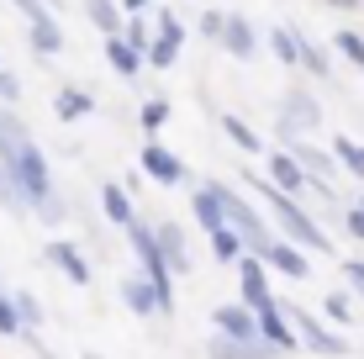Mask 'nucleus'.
Masks as SVG:
<instances>
[{
    "label": "nucleus",
    "mask_w": 364,
    "mask_h": 359,
    "mask_svg": "<svg viewBox=\"0 0 364 359\" xmlns=\"http://www.w3.org/2000/svg\"><path fill=\"white\" fill-rule=\"evenodd\" d=\"M106 64H111V74H122V80H137L148 58L137 53V48H132L122 32H117V37H106Z\"/></svg>",
    "instance_id": "obj_21"
},
{
    "label": "nucleus",
    "mask_w": 364,
    "mask_h": 359,
    "mask_svg": "<svg viewBox=\"0 0 364 359\" xmlns=\"http://www.w3.org/2000/svg\"><path fill=\"white\" fill-rule=\"evenodd\" d=\"M301 69L317 74V80H328V74H333V53H328L322 43H311L306 32H301Z\"/></svg>",
    "instance_id": "obj_28"
},
{
    "label": "nucleus",
    "mask_w": 364,
    "mask_h": 359,
    "mask_svg": "<svg viewBox=\"0 0 364 359\" xmlns=\"http://www.w3.org/2000/svg\"><path fill=\"white\" fill-rule=\"evenodd\" d=\"M122 306H127L132 317L164 312V301H159V291H154V280H148V275H122Z\"/></svg>",
    "instance_id": "obj_17"
},
{
    "label": "nucleus",
    "mask_w": 364,
    "mask_h": 359,
    "mask_svg": "<svg viewBox=\"0 0 364 359\" xmlns=\"http://www.w3.org/2000/svg\"><path fill=\"white\" fill-rule=\"evenodd\" d=\"M222 32H228V11H222V6H200V37L222 43Z\"/></svg>",
    "instance_id": "obj_33"
},
{
    "label": "nucleus",
    "mask_w": 364,
    "mask_h": 359,
    "mask_svg": "<svg viewBox=\"0 0 364 359\" xmlns=\"http://www.w3.org/2000/svg\"><path fill=\"white\" fill-rule=\"evenodd\" d=\"M259 333H264L280 354H296V349H301V333H296L291 317H285V301H274V306H264V312H259Z\"/></svg>",
    "instance_id": "obj_15"
},
{
    "label": "nucleus",
    "mask_w": 364,
    "mask_h": 359,
    "mask_svg": "<svg viewBox=\"0 0 364 359\" xmlns=\"http://www.w3.org/2000/svg\"><path fill=\"white\" fill-rule=\"evenodd\" d=\"M280 117H291L301 132H317L322 127V106H317V95H311V90H285Z\"/></svg>",
    "instance_id": "obj_19"
},
{
    "label": "nucleus",
    "mask_w": 364,
    "mask_h": 359,
    "mask_svg": "<svg viewBox=\"0 0 364 359\" xmlns=\"http://www.w3.org/2000/svg\"><path fill=\"white\" fill-rule=\"evenodd\" d=\"M122 37H127V43L137 48V53L148 58V48H154V27H148L143 16H127V27H122Z\"/></svg>",
    "instance_id": "obj_32"
},
{
    "label": "nucleus",
    "mask_w": 364,
    "mask_h": 359,
    "mask_svg": "<svg viewBox=\"0 0 364 359\" xmlns=\"http://www.w3.org/2000/svg\"><path fill=\"white\" fill-rule=\"evenodd\" d=\"M237 291H243V306H254V312L274 306V291H269V264H264V254H243V259H237Z\"/></svg>",
    "instance_id": "obj_7"
},
{
    "label": "nucleus",
    "mask_w": 364,
    "mask_h": 359,
    "mask_svg": "<svg viewBox=\"0 0 364 359\" xmlns=\"http://www.w3.org/2000/svg\"><path fill=\"white\" fill-rule=\"evenodd\" d=\"M127 243H132V259L143 264V275L154 280L159 301H164V317H169L174 312V269H169V259H164V249H159V238H154V222L137 217L127 227Z\"/></svg>",
    "instance_id": "obj_3"
},
{
    "label": "nucleus",
    "mask_w": 364,
    "mask_h": 359,
    "mask_svg": "<svg viewBox=\"0 0 364 359\" xmlns=\"http://www.w3.org/2000/svg\"><path fill=\"white\" fill-rule=\"evenodd\" d=\"M222 132H228V143H232V148H243L248 159H254V154H264V143H259V132L248 127V122L237 117V111H222Z\"/></svg>",
    "instance_id": "obj_24"
},
{
    "label": "nucleus",
    "mask_w": 364,
    "mask_h": 359,
    "mask_svg": "<svg viewBox=\"0 0 364 359\" xmlns=\"http://www.w3.org/2000/svg\"><path fill=\"white\" fill-rule=\"evenodd\" d=\"M85 359H100V354H85Z\"/></svg>",
    "instance_id": "obj_42"
},
{
    "label": "nucleus",
    "mask_w": 364,
    "mask_h": 359,
    "mask_svg": "<svg viewBox=\"0 0 364 359\" xmlns=\"http://www.w3.org/2000/svg\"><path fill=\"white\" fill-rule=\"evenodd\" d=\"M43 254L53 259L58 269H64V280H74V286H90V259L80 254V243H69V238H53Z\"/></svg>",
    "instance_id": "obj_18"
},
{
    "label": "nucleus",
    "mask_w": 364,
    "mask_h": 359,
    "mask_svg": "<svg viewBox=\"0 0 364 359\" xmlns=\"http://www.w3.org/2000/svg\"><path fill=\"white\" fill-rule=\"evenodd\" d=\"M333 11H364V0H328Z\"/></svg>",
    "instance_id": "obj_40"
},
{
    "label": "nucleus",
    "mask_w": 364,
    "mask_h": 359,
    "mask_svg": "<svg viewBox=\"0 0 364 359\" xmlns=\"http://www.w3.org/2000/svg\"><path fill=\"white\" fill-rule=\"evenodd\" d=\"M211 328L228 333V338H264V333H259V312H254V306H243V301L217 306V312H211Z\"/></svg>",
    "instance_id": "obj_13"
},
{
    "label": "nucleus",
    "mask_w": 364,
    "mask_h": 359,
    "mask_svg": "<svg viewBox=\"0 0 364 359\" xmlns=\"http://www.w3.org/2000/svg\"><path fill=\"white\" fill-rule=\"evenodd\" d=\"M143 6H154V0H122V11H127V16H137Z\"/></svg>",
    "instance_id": "obj_41"
},
{
    "label": "nucleus",
    "mask_w": 364,
    "mask_h": 359,
    "mask_svg": "<svg viewBox=\"0 0 364 359\" xmlns=\"http://www.w3.org/2000/svg\"><path fill=\"white\" fill-rule=\"evenodd\" d=\"M154 238H159V249H164V259H169L174 275H191V269H196L191 238H185V227H180L174 217H159V222H154Z\"/></svg>",
    "instance_id": "obj_8"
},
{
    "label": "nucleus",
    "mask_w": 364,
    "mask_h": 359,
    "mask_svg": "<svg viewBox=\"0 0 364 359\" xmlns=\"http://www.w3.org/2000/svg\"><path fill=\"white\" fill-rule=\"evenodd\" d=\"M206 359H280L269 338H228V333H211Z\"/></svg>",
    "instance_id": "obj_10"
},
{
    "label": "nucleus",
    "mask_w": 364,
    "mask_h": 359,
    "mask_svg": "<svg viewBox=\"0 0 364 359\" xmlns=\"http://www.w3.org/2000/svg\"><path fill=\"white\" fill-rule=\"evenodd\" d=\"M248 175V169H243ZM248 185L259 191V201L269 206V217H274V227H280V238H291V243H301L306 254H333V238L322 232V222L306 212V206L296 201V195H285V191H274V185L264 180V175H248Z\"/></svg>",
    "instance_id": "obj_2"
},
{
    "label": "nucleus",
    "mask_w": 364,
    "mask_h": 359,
    "mask_svg": "<svg viewBox=\"0 0 364 359\" xmlns=\"http://www.w3.org/2000/svg\"><path fill=\"white\" fill-rule=\"evenodd\" d=\"M11 301H16V317H21V328H43V306H37V296H32V291H16Z\"/></svg>",
    "instance_id": "obj_34"
},
{
    "label": "nucleus",
    "mask_w": 364,
    "mask_h": 359,
    "mask_svg": "<svg viewBox=\"0 0 364 359\" xmlns=\"http://www.w3.org/2000/svg\"><path fill=\"white\" fill-rule=\"evenodd\" d=\"M333 159L343 164V175L364 180V143H354V138H333Z\"/></svg>",
    "instance_id": "obj_30"
},
{
    "label": "nucleus",
    "mask_w": 364,
    "mask_h": 359,
    "mask_svg": "<svg viewBox=\"0 0 364 359\" xmlns=\"http://www.w3.org/2000/svg\"><path fill=\"white\" fill-rule=\"evenodd\" d=\"M269 53L285 69H301V32L296 27H269Z\"/></svg>",
    "instance_id": "obj_26"
},
{
    "label": "nucleus",
    "mask_w": 364,
    "mask_h": 359,
    "mask_svg": "<svg viewBox=\"0 0 364 359\" xmlns=\"http://www.w3.org/2000/svg\"><path fill=\"white\" fill-rule=\"evenodd\" d=\"M90 111H95V95L80 90V85H64V90L53 95V117L58 122H80V117H90Z\"/></svg>",
    "instance_id": "obj_22"
},
{
    "label": "nucleus",
    "mask_w": 364,
    "mask_h": 359,
    "mask_svg": "<svg viewBox=\"0 0 364 359\" xmlns=\"http://www.w3.org/2000/svg\"><path fill=\"white\" fill-rule=\"evenodd\" d=\"M191 212L200 222V232H217L222 222H228V212H222V180H206L191 191Z\"/></svg>",
    "instance_id": "obj_16"
},
{
    "label": "nucleus",
    "mask_w": 364,
    "mask_h": 359,
    "mask_svg": "<svg viewBox=\"0 0 364 359\" xmlns=\"http://www.w3.org/2000/svg\"><path fill=\"white\" fill-rule=\"evenodd\" d=\"M264 264L274 269V275H285V280H306V275H311L306 249H301V243H291V238H274L269 254H264Z\"/></svg>",
    "instance_id": "obj_14"
},
{
    "label": "nucleus",
    "mask_w": 364,
    "mask_h": 359,
    "mask_svg": "<svg viewBox=\"0 0 364 359\" xmlns=\"http://www.w3.org/2000/svg\"><path fill=\"white\" fill-rule=\"evenodd\" d=\"M333 48H338V58H348L359 74H364V37L354 27H343V32H333Z\"/></svg>",
    "instance_id": "obj_31"
},
{
    "label": "nucleus",
    "mask_w": 364,
    "mask_h": 359,
    "mask_svg": "<svg viewBox=\"0 0 364 359\" xmlns=\"http://www.w3.org/2000/svg\"><path fill=\"white\" fill-rule=\"evenodd\" d=\"M100 212H106V222H117L122 232L137 222V206H132V191H122L117 180H106L100 185Z\"/></svg>",
    "instance_id": "obj_20"
},
{
    "label": "nucleus",
    "mask_w": 364,
    "mask_h": 359,
    "mask_svg": "<svg viewBox=\"0 0 364 359\" xmlns=\"http://www.w3.org/2000/svg\"><path fill=\"white\" fill-rule=\"evenodd\" d=\"M264 180L274 185V191H285V195H301V191H311L306 169L296 164V154H291V148H274V154L264 159Z\"/></svg>",
    "instance_id": "obj_9"
},
{
    "label": "nucleus",
    "mask_w": 364,
    "mask_h": 359,
    "mask_svg": "<svg viewBox=\"0 0 364 359\" xmlns=\"http://www.w3.org/2000/svg\"><path fill=\"white\" fill-rule=\"evenodd\" d=\"M343 232L354 243H364V206H348V212H343Z\"/></svg>",
    "instance_id": "obj_39"
},
{
    "label": "nucleus",
    "mask_w": 364,
    "mask_h": 359,
    "mask_svg": "<svg viewBox=\"0 0 364 359\" xmlns=\"http://www.w3.org/2000/svg\"><path fill=\"white\" fill-rule=\"evenodd\" d=\"M222 212H228V227L243 238V249L248 254H269V243H274V227L264 222V212H259L254 201H243V195L232 191L228 180H222Z\"/></svg>",
    "instance_id": "obj_4"
},
{
    "label": "nucleus",
    "mask_w": 364,
    "mask_h": 359,
    "mask_svg": "<svg viewBox=\"0 0 364 359\" xmlns=\"http://www.w3.org/2000/svg\"><path fill=\"white\" fill-rule=\"evenodd\" d=\"M322 317H328L333 328H348L354 323V291H328L322 296Z\"/></svg>",
    "instance_id": "obj_29"
},
{
    "label": "nucleus",
    "mask_w": 364,
    "mask_h": 359,
    "mask_svg": "<svg viewBox=\"0 0 364 359\" xmlns=\"http://www.w3.org/2000/svg\"><path fill=\"white\" fill-rule=\"evenodd\" d=\"M359 206H364V195H359Z\"/></svg>",
    "instance_id": "obj_43"
},
{
    "label": "nucleus",
    "mask_w": 364,
    "mask_h": 359,
    "mask_svg": "<svg viewBox=\"0 0 364 359\" xmlns=\"http://www.w3.org/2000/svg\"><path fill=\"white\" fill-rule=\"evenodd\" d=\"M164 122H169V101H164V95H154V101H143V132H148V138H154V132L164 127Z\"/></svg>",
    "instance_id": "obj_35"
},
{
    "label": "nucleus",
    "mask_w": 364,
    "mask_h": 359,
    "mask_svg": "<svg viewBox=\"0 0 364 359\" xmlns=\"http://www.w3.org/2000/svg\"><path fill=\"white\" fill-rule=\"evenodd\" d=\"M85 16L100 27V37H117L127 27V11H122V0H85Z\"/></svg>",
    "instance_id": "obj_23"
},
{
    "label": "nucleus",
    "mask_w": 364,
    "mask_h": 359,
    "mask_svg": "<svg viewBox=\"0 0 364 359\" xmlns=\"http://www.w3.org/2000/svg\"><path fill=\"white\" fill-rule=\"evenodd\" d=\"M206 249H211V259H222V264H237V259L248 254V249H243V238H237L228 222H222L217 232H206Z\"/></svg>",
    "instance_id": "obj_27"
},
{
    "label": "nucleus",
    "mask_w": 364,
    "mask_h": 359,
    "mask_svg": "<svg viewBox=\"0 0 364 359\" xmlns=\"http://www.w3.org/2000/svg\"><path fill=\"white\" fill-rule=\"evenodd\" d=\"M285 317H291L296 333H301V349H311V354H322V359H343L348 349H354V343H348L338 328H328L317 312H296V306H291Z\"/></svg>",
    "instance_id": "obj_5"
},
{
    "label": "nucleus",
    "mask_w": 364,
    "mask_h": 359,
    "mask_svg": "<svg viewBox=\"0 0 364 359\" xmlns=\"http://www.w3.org/2000/svg\"><path fill=\"white\" fill-rule=\"evenodd\" d=\"M180 48H185V27H180V16H174L169 6H159V16H154V48H148V64H154V69H174V64H180Z\"/></svg>",
    "instance_id": "obj_6"
},
{
    "label": "nucleus",
    "mask_w": 364,
    "mask_h": 359,
    "mask_svg": "<svg viewBox=\"0 0 364 359\" xmlns=\"http://www.w3.org/2000/svg\"><path fill=\"white\" fill-rule=\"evenodd\" d=\"M27 37H32V48H37L43 58L64 53V27H58V16H43V21H32V27H27Z\"/></svg>",
    "instance_id": "obj_25"
},
{
    "label": "nucleus",
    "mask_w": 364,
    "mask_h": 359,
    "mask_svg": "<svg viewBox=\"0 0 364 359\" xmlns=\"http://www.w3.org/2000/svg\"><path fill=\"white\" fill-rule=\"evenodd\" d=\"M0 164L11 169V180H16L27 212H37V222H64V201L53 191L43 148H37L32 127L16 117V106H6V101H0Z\"/></svg>",
    "instance_id": "obj_1"
},
{
    "label": "nucleus",
    "mask_w": 364,
    "mask_h": 359,
    "mask_svg": "<svg viewBox=\"0 0 364 359\" xmlns=\"http://www.w3.org/2000/svg\"><path fill=\"white\" fill-rule=\"evenodd\" d=\"M0 333H6V338H11V333H21V317H16V301H11V296H6V291H0Z\"/></svg>",
    "instance_id": "obj_38"
},
{
    "label": "nucleus",
    "mask_w": 364,
    "mask_h": 359,
    "mask_svg": "<svg viewBox=\"0 0 364 359\" xmlns=\"http://www.w3.org/2000/svg\"><path fill=\"white\" fill-rule=\"evenodd\" d=\"M222 53L237 58V64H248V58L259 53V32H254V21L243 16V11H228V32H222Z\"/></svg>",
    "instance_id": "obj_12"
},
{
    "label": "nucleus",
    "mask_w": 364,
    "mask_h": 359,
    "mask_svg": "<svg viewBox=\"0 0 364 359\" xmlns=\"http://www.w3.org/2000/svg\"><path fill=\"white\" fill-rule=\"evenodd\" d=\"M0 101H6V106H21V80H16L6 64H0Z\"/></svg>",
    "instance_id": "obj_37"
},
{
    "label": "nucleus",
    "mask_w": 364,
    "mask_h": 359,
    "mask_svg": "<svg viewBox=\"0 0 364 359\" xmlns=\"http://www.w3.org/2000/svg\"><path fill=\"white\" fill-rule=\"evenodd\" d=\"M343 280L354 291V301H364V259H343Z\"/></svg>",
    "instance_id": "obj_36"
},
{
    "label": "nucleus",
    "mask_w": 364,
    "mask_h": 359,
    "mask_svg": "<svg viewBox=\"0 0 364 359\" xmlns=\"http://www.w3.org/2000/svg\"><path fill=\"white\" fill-rule=\"evenodd\" d=\"M137 164H143V175H148V180H159V185H180V180H185V159H180V154H169V148L159 143V138H148V143H143V159H137Z\"/></svg>",
    "instance_id": "obj_11"
}]
</instances>
